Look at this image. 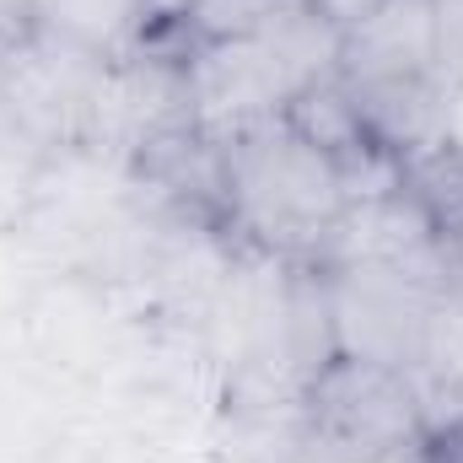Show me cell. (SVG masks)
I'll list each match as a JSON object with an SVG mask.
<instances>
[{
	"label": "cell",
	"instance_id": "cell-7",
	"mask_svg": "<svg viewBox=\"0 0 463 463\" xmlns=\"http://www.w3.org/2000/svg\"><path fill=\"white\" fill-rule=\"evenodd\" d=\"M22 5L43 38H60L98 60L124 49L135 33H146V16L135 0H22Z\"/></svg>",
	"mask_w": 463,
	"mask_h": 463
},
{
	"label": "cell",
	"instance_id": "cell-5",
	"mask_svg": "<svg viewBox=\"0 0 463 463\" xmlns=\"http://www.w3.org/2000/svg\"><path fill=\"white\" fill-rule=\"evenodd\" d=\"M335 76L355 98H383V92L442 81L437 76V16H431V0H383L366 22L340 33Z\"/></svg>",
	"mask_w": 463,
	"mask_h": 463
},
{
	"label": "cell",
	"instance_id": "cell-13",
	"mask_svg": "<svg viewBox=\"0 0 463 463\" xmlns=\"http://www.w3.org/2000/svg\"><path fill=\"white\" fill-rule=\"evenodd\" d=\"M361 463H431V437L420 431V437H404V442H393V448H383V453H372V458Z\"/></svg>",
	"mask_w": 463,
	"mask_h": 463
},
{
	"label": "cell",
	"instance_id": "cell-2",
	"mask_svg": "<svg viewBox=\"0 0 463 463\" xmlns=\"http://www.w3.org/2000/svg\"><path fill=\"white\" fill-rule=\"evenodd\" d=\"M335 60H340V33L307 11L242 38L189 43L178 54L189 124L222 140L242 124L291 114L318 81L335 76Z\"/></svg>",
	"mask_w": 463,
	"mask_h": 463
},
{
	"label": "cell",
	"instance_id": "cell-6",
	"mask_svg": "<svg viewBox=\"0 0 463 463\" xmlns=\"http://www.w3.org/2000/svg\"><path fill=\"white\" fill-rule=\"evenodd\" d=\"M399 377H404V388L415 399V415H420L426 437H448V431L463 426V302L458 297L437 302V313L426 318L420 345L410 350Z\"/></svg>",
	"mask_w": 463,
	"mask_h": 463
},
{
	"label": "cell",
	"instance_id": "cell-11",
	"mask_svg": "<svg viewBox=\"0 0 463 463\" xmlns=\"http://www.w3.org/2000/svg\"><path fill=\"white\" fill-rule=\"evenodd\" d=\"M442 156L463 173V81L448 87V98H442Z\"/></svg>",
	"mask_w": 463,
	"mask_h": 463
},
{
	"label": "cell",
	"instance_id": "cell-3",
	"mask_svg": "<svg viewBox=\"0 0 463 463\" xmlns=\"http://www.w3.org/2000/svg\"><path fill=\"white\" fill-rule=\"evenodd\" d=\"M324 307H329V340L335 355L404 366L420 345L426 318L442 297H453L448 275L410 269V264H377V259H345L324 264Z\"/></svg>",
	"mask_w": 463,
	"mask_h": 463
},
{
	"label": "cell",
	"instance_id": "cell-8",
	"mask_svg": "<svg viewBox=\"0 0 463 463\" xmlns=\"http://www.w3.org/2000/svg\"><path fill=\"white\" fill-rule=\"evenodd\" d=\"M302 11H307V0H189L178 38H184V49L189 43H222V38H242V33L291 22Z\"/></svg>",
	"mask_w": 463,
	"mask_h": 463
},
{
	"label": "cell",
	"instance_id": "cell-10",
	"mask_svg": "<svg viewBox=\"0 0 463 463\" xmlns=\"http://www.w3.org/2000/svg\"><path fill=\"white\" fill-rule=\"evenodd\" d=\"M377 5H383V0H307V16H318V22L335 27V33H350V27L366 22Z\"/></svg>",
	"mask_w": 463,
	"mask_h": 463
},
{
	"label": "cell",
	"instance_id": "cell-4",
	"mask_svg": "<svg viewBox=\"0 0 463 463\" xmlns=\"http://www.w3.org/2000/svg\"><path fill=\"white\" fill-rule=\"evenodd\" d=\"M307 420L313 437L345 463H361L404 437H420L415 399L393 366L329 355L307 372Z\"/></svg>",
	"mask_w": 463,
	"mask_h": 463
},
{
	"label": "cell",
	"instance_id": "cell-14",
	"mask_svg": "<svg viewBox=\"0 0 463 463\" xmlns=\"http://www.w3.org/2000/svg\"><path fill=\"white\" fill-rule=\"evenodd\" d=\"M448 437H458V442H463V426H458V431H448Z\"/></svg>",
	"mask_w": 463,
	"mask_h": 463
},
{
	"label": "cell",
	"instance_id": "cell-1",
	"mask_svg": "<svg viewBox=\"0 0 463 463\" xmlns=\"http://www.w3.org/2000/svg\"><path fill=\"white\" fill-rule=\"evenodd\" d=\"M222 211L248 242L291 264H324L350 211L340 162L291 118H259L216 140Z\"/></svg>",
	"mask_w": 463,
	"mask_h": 463
},
{
	"label": "cell",
	"instance_id": "cell-12",
	"mask_svg": "<svg viewBox=\"0 0 463 463\" xmlns=\"http://www.w3.org/2000/svg\"><path fill=\"white\" fill-rule=\"evenodd\" d=\"M135 5H140V16H146V33H162V27L178 33V22H184V11H189V0H135Z\"/></svg>",
	"mask_w": 463,
	"mask_h": 463
},
{
	"label": "cell",
	"instance_id": "cell-9",
	"mask_svg": "<svg viewBox=\"0 0 463 463\" xmlns=\"http://www.w3.org/2000/svg\"><path fill=\"white\" fill-rule=\"evenodd\" d=\"M437 16V76L442 87L463 81V0H431Z\"/></svg>",
	"mask_w": 463,
	"mask_h": 463
}]
</instances>
